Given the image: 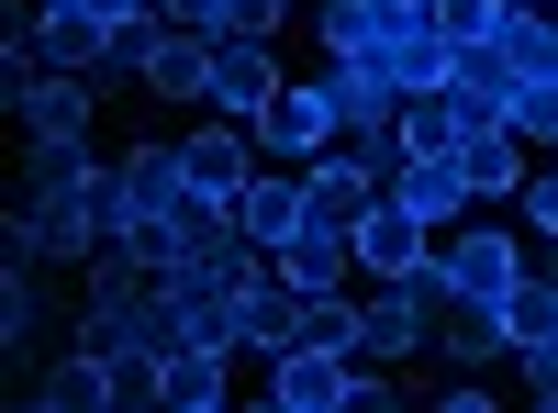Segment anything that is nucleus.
Returning a JSON list of instances; mask_svg holds the SVG:
<instances>
[{
	"label": "nucleus",
	"mask_w": 558,
	"mask_h": 413,
	"mask_svg": "<svg viewBox=\"0 0 558 413\" xmlns=\"http://www.w3.org/2000/svg\"><path fill=\"white\" fill-rule=\"evenodd\" d=\"M514 280H525V235H502V223H447L436 257L413 268V291H425L436 313L447 302H502Z\"/></svg>",
	"instance_id": "f257e3e1"
},
{
	"label": "nucleus",
	"mask_w": 558,
	"mask_h": 413,
	"mask_svg": "<svg viewBox=\"0 0 558 413\" xmlns=\"http://www.w3.org/2000/svg\"><path fill=\"white\" fill-rule=\"evenodd\" d=\"M279 89H291V68H279V45H257V34H213V78H202V112H223V123H257Z\"/></svg>",
	"instance_id": "f03ea898"
},
{
	"label": "nucleus",
	"mask_w": 558,
	"mask_h": 413,
	"mask_svg": "<svg viewBox=\"0 0 558 413\" xmlns=\"http://www.w3.org/2000/svg\"><path fill=\"white\" fill-rule=\"evenodd\" d=\"M324 146H347V123H336V101H324V78H291V89L257 112V157H268V168H313Z\"/></svg>",
	"instance_id": "7ed1b4c3"
},
{
	"label": "nucleus",
	"mask_w": 558,
	"mask_h": 413,
	"mask_svg": "<svg viewBox=\"0 0 558 413\" xmlns=\"http://www.w3.org/2000/svg\"><path fill=\"white\" fill-rule=\"evenodd\" d=\"M179 202H191V157H179V146L146 134V146L112 157V235H123V223H168Z\"/></svg>",
	"instance_id": "20e7f679"
},
{
	"label": "nucleus",
	"mask_w": 558,
	"mask_h": 413,
	"mask_svg": "<svg viewBox=\"0 0 558 413\" xmlns=\"http://www.w3.org/2000/svg\"><path fill=\"white\" fill-rule=\"evenodd\" d=\"M179 157H191V191L223 202V212H235V202H246V179L268 168V157H257V123H223V112H202L191 134H179Z\"/></svg>",
	"instance_id": "39448f33"
},
{
	"label": "nucleus",
	"mask_w": 558,
	"mask_h": 413,
	"mask_svg": "<svg viewBox=\"0 0 558 413\" xmlns=\"http://www.w3.org/2000/svg\"><path fill=\"white\" fill-rule=\"evenodd\" d=\"M425 347H436V302L413 291V280H368L357 291V357L391 369V357H425Z\"/></svg>",
	"instance_id": "423d86ee"
},
{
	"label": "nucleus",
	"mask_w": 558,
	"mask_h": 413,
	"mask_svg": "<svg viewBox=\"0 0 558 413\" xmlns=\"http://www.w3.org/2000/svg\"><path fill=\"white\" fill-rule=\"evenodd\" d=\"M425 257H436V223L413 212L402 191H380V202L357 212V280H413Z\"/></svg>",
	"instance_id": "0eeeda50"
},
{
	"label": "nucleus",
	"mask_w": 558,
	"mask_h": 413,
	"mask_svg": "<svg viewBox=\"0 0 558 413\" xmlns=\"http://www.w3.org/2000/svg\"><path fill=\"white\" fill-rule=\"evenodd\" d=\"M391 191V168H368V146H324L313 168H302V212L313 223H336V235H357V212Z\"/></svg>",
	"instance_id": "6e6552de"
},
{
	"label": "nucleus",
	"mask_w": 558,
	"mask_h": 413,
	"mask_svg": "<svg viewBox=\"0 0 558 413\" xmlns=\"http://www.w3.org/2000/svg\"><path fill=\"white\" fill-rule=\"evenodd\" d=\"M268 402L279 413H357V357H336V347H279L268 357Z\"/></svg>",
	"instance_id": "1a4fd4ad"
},
{
	"label": "nucleus",
	"mask_w": 558,
	"mask_h": 413,
	"mask_svg": "<svg viewBox=\"0 0 558 413\" xmlns=\"http://www.w3.org/2000/svg\"><path fill=\"white\" fill-rule=\"evenodd\" d=\"M12 123H23V146H78L89 123H101V78H78V68H45L23 101H12Z\"/></svg>",
	"instance_id": "9d476101"
},
{
	"label": "nucleus",
	"mask_w": 558,
	"mask_h": 413,
	"mask_svg": "<svg viewBox=\"0 0 558 413\" xmlns=\"http://www.w3.org/2000/svg\"><path fill=\"white\" fill-rule=\"evenodd\" d=\"M313 78H324V101H336V123H347V134H391L402 89H391V68H380V57H324Z\"/></svg>",
	"instance_id": "9b49d317"
},
{
	"label": "nucleus",
	"mask_w": 558,
	"mask_h": 413,
	"mask_svg": "<svg viewBox=\"0 0 558 413\" xmlns=\"http://www.w3.org/2000/svg\"><path fill=\"white\" fill-rule=\"evenodd\" d=\"M235 302H246V357H279V347L302 336V302H313V291H302V280H291L279 257H257Z\"/></svg>",
	"instance_id": "f8f14e48"
},
{
	"label": "nucleus",
	"mask_w": 558,
	"mask_h": 413,
	"mask_svg": "<svg viewBox=\"0 0 558 413\" xmlns=\"http://www.w3.org/2000/svg\"><path fill=\"white\" fill-rule=\"evenodd\" d=\"M34 413H112V357L68 336V347L34 369Z\"/></svg>",
	"instance_id": "ddd939ff"
},
{
	"label": "nucleus",
	"mask_w": 558,
	"mask_h": 413,
	"mask_svg": "<svg viewBox=\"0 0 558 413\" xmlns=\"http://www.w3.org/2000/svg\"><path fill=\"white\" fill-rule=\"evenodd\" d=\"M525 168H536L525 134H502V123L458 134V179H470V202H514V191H525Z\"/></svg>",
	"instance_id": "4468645a"
},
{
	"label": "nucleus",
	"mask_w": 558,
	"mask_h": 413,
	"mask_svg": "<svg viewBox=\"0 0 558 413\" xmlns=\"http://www.w3.org/2000/svg\"><path fill=\"white\" fill-rule=\"evenodd\" d=\"M391 191H402L413 212H425L436 235H447V223H470V212H481V202H470V179H458V146H436V157H402V168H391Z\"/></svg>",
	"instance_id": "2eb2a0df"
},
{
	"label": "nucleus",
	"mask_w": 558,
	"mask_h": 413,
	"mask_svg": "<svg viewBox=\"0 0 558 413\" xmlns=\"http://www.w3.org/2000/svg\"><path fill=\"white\" fill-rule=\"evenodd\" d=\"M235 223H246V246L279 257V246L313 223V212H302V168H257V179H246V202H235Z\"/></svg>",
	"instance_id": "dca6fc26"
},
{
	"label": "nucleus",
	"mask_w": 558,
	"mask_h": 413,
	"mask_svg": "<svg viewBox=\"0 0 558 413\" xmlns=\"http://www.w3.org/2000/svg\"><path fill=\"white\" fill-rule=\"evenodd\" d=\"M223 391H235V357L179 336V347H168V369H157V402H168V413H223Z\"/></svg>",
	"instance_id": "f3484780"
},
{
	"label": "nucleus",
	"mask_w": 558,
	"mask_h": 413,
	"mask_svg": "<svg viewBox=\"0 0 558 413\" xmlns=\"http://www.w3.org/2000/svg\"><path fill=\"white\" fill-rule=\"evenodd\" d=\"M447 101H458V123H502V101H514V68H502V45H458V68H447Z\"/></svg>",
	"instance_id": "a211bd4d"
},
{
	"label": "nucleus",
	"mask_w": 558,
	"mask_h": 413,
	"mask_svg": "<svg viewBox=\"0 0 558 413\" xmlns=\"http://www.w3.org/2000/svg\"><path fill=\"white\" fill-rule=\"evenodd\" d=\"M380 68H391V89H447V68H458V45L425 23V12H402L391 23V45H380Z\"/></svg>",
	"instance_id": "6ab92c4d"
},
{
	"label": "nucleus",
	"mask_w": 558,
	"mask_h": 413,
	"mask_svg": "<svg viewBox=\"0 0 558 413\" xmlns=\"http://www.w3.org/2000/svg\"><path fill=\"white\" fill-rule=\"evenodd\" d=\"M202 78H213V34L168 23V34H157V57H146V78H134V89H157V101H202Z\"/></svg>",
	"instance_id": "aec40b11"
},
{
	"label": "nucleus",
	"mask_w": 558,
	"mask_h": 413,
	"mask_svg": "<svg viewBox=\"0 0 558 413\" xmlns=\"http://www.w3.org/2000/svg\"><path fill=\"white\" fill-rule=\"evenodd\" d=\"M279 268H291L302 291H357V235H336V223H302V235L279 246Z\"/></svg>",
	"instance_id": "412c9836"
},
{
	"label": "nucleus",
	"mask_w": 558,
	"mask_h": 413,
	"mask_svg": "<svg viewBox=\"0 0 558 413\" xmlns=\"http://www.w3.org/2000/svg\"><path fill=\"white\" fill-rule=\"evenodd\" d=\"M391 0H324V12H313V45H324V57H380V45H391Z\"/></svg>",
	"instance_id": "4be33fe9"
},
{
	"label": "nucleus",
	"mask_w": 558,
	"mask_h": 413,
	"mask_svg": "<svg viewBox=\"0 0 558 413\" xmlns=\"http://www.w3.org/2000/svg\"><path fill=\"white\" fill-rule=\"evenodd\" d=\"M492 45H502V68H514V78H558V12H536V0H514Z\"/></svg>",
	"instance_id": "5701e85b"
},
{
	"label": "nucleus",
	"mask_w": 558,
	"mask_h": 413,
	"mask_svg": "<svg viewBox=\"0 0 558 413\" xmlns=\"http://www.w3.org/2000/svg\"><path fill=\"white\" fill-rule=\"evenodd\" d=\"M436 357H470V369H481V357H514V347H502V302H447L436 313Z\"/></svg>",
	"instance_id": "b1692460"
},
{
	"label": "nucleus",
	"mask_w": 558,
	"mask_h": 413,
	"mask_svg": "<svg viewBox=\"0 0 558 413\" xmlns=\"http://www.w3.org/2000/svg\"><path fill=\"white\" fill-rule=\"evenodd\" d=\"M536 336H558V280L547 268H525V280L502 291V347H536Z\"/></svg>",
	"instance_id": "393cba45"
},
{
	"label": "nucleus",
	"mask_w": 558,
	"mask_h": 413,
	"mask_svg": "<svg viewBox=\"0 0 558 413\" xmlns=\"http://www.w3.org/2000/svg\"><path fill=\"white\" fill-rule=\"evenodd\" d=\"M291 347H336V357H357V291H313Z\"/></svg>",
	"instance_id": "a878e982"
},
{
	"label": "nucleus",
	"mask_w": 558,
	"mask_h": 413,
	"mask_svg": "<svg viewBox=\"0 0 558 413\" xmlns=\"http://www.w3.org/2000/svg\"><path fill=\"white\" fill-rule=\"evenodd\" d=\"M502 134H525V146L547 157V146H558V78H514V101H502Z\"/></svg>",
	"instance_id": "bb28decb"
},
{
	"label": "nucleus",
	"mask_w": 558,
	"mask_h": 413,
	"mask_svg": "<svg viewBox=\"0 0 558 413\" xmlns=\"http://www.w3.org/2000/svg\"><path fill=\"white\" fill-rule=\"evenodd\" d=\"M514 212H525V235H536V246H558V157H536V168H525Z\"/></svg>",
	"instance_id": "cd10ccee"
},
{
	"label": "nucleus",
	"mask_w": 558,
	"mask_h": 413,
	"mask_svg": "<svg viewBox=\"0 0 558 413\" xmlns=\"http://www.w3.org/2000/svg\"><path fill=\"white\" fill-rule=\"evenodd\" d=\"M502 12H514V0H436V34H447V45H492Z\"/></svg>",
	"instance_id": "c85d7f7f"
},
{
	"label": "nucleus",
	"mask_w": 558,
	"mask_h": 413,
	"mask_svg": "<svg viewBox=\"0 0 558 413\" xmlns=\"http://www.w3.org/2000/svg\"><path fill=\"white\" fill-rule=\"evenodd\" d=\"M514 380H525V402H547V413H558V336L514 347Z\"/></svg>",
	"instance_id": "c756f323"
},
{
	"label": "nucleus",
	"mask_w": 558,
	"mask_h": 413,
	"mask_svg": "<svg viewBox=\"0 0 558 413\" xmlns=\"http://www.w3.org/2000/svg\"><path fill=\"white\" fill-rule=\"evenodd\" d=\"M279 23H291V0H223V34H257V45H279Z\"/></svg>",
	"instance_id": "7c9ffc66"
},
{
	"label": "nucleus",
	"mask_w": 558,
	"mask_h": 413,
	"mask_svg": "<svg viewBox=\"0 0 558 413\" xmlns=\"http://www.w3.org/2000/svg\"><path fill=\"white\" fill-rule=\"evenodd\" d=\"M78 12H101V23H134V12H157V0H78Z\"/></svg>",
	"instance_id": "2f4dec72"
},
{
	"label": "nucleus",
	"mask_w": 558,
	"mask_h": 413,
	"mask_svg": "<svg viewBox=\"0 0 558 413\" xmlns=\"http://www.w3.org/2000/svg\"><path fill=\"white\" fill-rule=\"evenodd\" d=\"M536 12H558V0H536Z\"/></svg>",
	"instance_id": "473e14b6"
},
{
	"label": "nucleus",
	"mask_w": 558,
	"mask_h": 413,
	"mask_svg": "<svg viewBox=\"0 0 558 413\" xmlns=\"http://www.w3.org/2000/svg\"><path fill=\"white\" fill-rule=\"evenodd\" d=\"M547 157H558V146H547Z\"/></svg>",
	"instance_id": "72a5a7b5"
}]
</instances>
